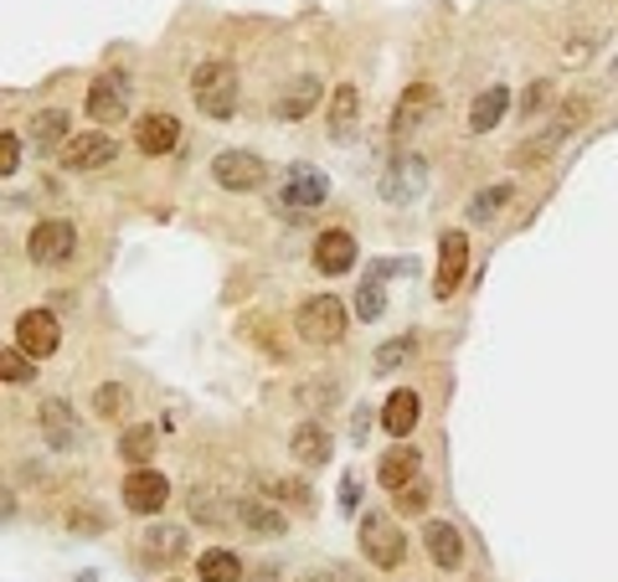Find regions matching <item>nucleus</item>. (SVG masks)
Listing matches in <instances>:
<instances>
[{
	"mask_svg": "<svg viewBox=\"0 0 618 582\" xmlns=\"http://www.w3.org/2000/svg\"><path fill=\"white\" fill-rule=\"evenodd\" d=\"M587 114H593V104H587V98H567L562 109H557V119H551V124H546L536 140H526L521 150H510V165H515V170H526V165L551 161V155H557V150H562L567 140H572V134L587 124Z\"/></svg>",
	"mask_w": 618,
	"mask_h": 582,
	"instance_id": "f257e3e1",
	"label": "nucleus"
},
{
	"mask_svg": "<svg viewBox=\"0 0 618 582\" xmlns=\"http://www.w3.org/2000/svg\"><path fill=\"white\" fill-rule=\"evenodd\" d=\"M191 98H197V109L206 119H233L237 114V68L233 62H201L197 73H191Z\"/></svg>",
	"mask_w": 618,
	"mask_h": 582,
	"instance_id": "f03ea898",
	"label": "nucleus"
},
{
	"mask_svg": "<svg viewBox=\"0 0 618 582\" xmlns=\"http://www.w3.org/2000/svg\"><path fill=\"white\" fill-rule=\"evenodd\" d=\"M346 320L350 314L335 294H309L305 305L294 310V330H299V341H309V346H341Z\"/></svg>",
	"mask_w": 618,
	"mask_h": 582,
	"instance_id": "7ed1b4c3",
	"label": "nucleus"
},
{
	"mask_svg": "<svg viewBox=\"0 0 618 582\" xmlns=\"http://www.w3.org/2000/svg\"><path fill=\"white\" fill-rule=\"evenodd\" d=\"M325 197H330V181H325V170H314V165H289L284 181H278V191H273V201H278L284 217H305V212H314Z\"/></svg>",
	"mask_w": 618,
	"mask_h": 582,
	"instance_id": "20e7f679",
	"label": "nucleus"
},
{
	"mask_svg": "<svg viewBox=\"0 0 618 582\" xmlns=\"http://www.w3.org/2000/svg\"><path fill=\"white\" fill-rule=\"evenodd\" d=\"M361 557L371 567H382V572L402 567V557H407V542H402L397 521H392L387 510H371V515L361 521Z\"/></svg>",
	"mask_w": 618,
	"mask_h": 582,
	"instance_id": "39448f33",
	"label": "nucleus"
},
{
	"mask_svg": "<svg viewBox=\"0 0 618 582\" xmlns=\"http://www.w3.org/2000/svg\"><path fill=\"white\" fill-rule=\"evenodd\" d=\"M78 248V227L62 217H47L32 227V237H26V258L32 263H41V269H52V263H68Z\"/></svg>",
	"mask_w": 618,
	"mask_h": 582,
	"instance_id": "423d86ee",
	"label": "nucleus"
},
{
	"mask_svg": "<svg viewBox=\"0 0 618 582\" xmlns=\"http://www.w3.org/2000/svg\"><path fill=\"white\" fill-rule=\"evenodd\" d=\"M212 181L222 191H258V186H269V165L258 161L253 150H222L212 161Z\"/></svg>",
	"mask_w": 618,
	"mask_h": 582,
	"instance_id": "0eeeda50",
	"label": "nucleus"
},
{
	"mask_svg": "<svg viewBox=\"0 0 618 582\" xmlns=\"http://www.w3.org/2000/svg\"><path fill=\"white\" fill-rule=\"evenodd\" d=\"M464 273H470V237L449 227V233L438 237V273H433V299H454V289L464 284Z\"/></svg>",
	"mask_w": 618,
	"mask_h": 582,
	"instance_id": "6e6552de",
	"label": "nucleus"
},
{
	"mask_svg": "<svg viewBox=\"0 0 618 582\" xmlns=\"http://www.w3.org/2000/svg\"><path fill=\"white\" fill-rule=\"evenodd\" d=\"M57 155H62V170H104L119 155V145H114L109 129H78Z\"/></svg>",
	"mask_w": 618,
	"mask_h": 582,
	"instance_id": "1a4fd4ad",
	"label": "nucleus"
},
{
	"mask_svg": "<svg viewBox=\"0 0 618 582\" xmlns=\"http://www.w3.org/2000/svg\"><path fill=\"white\" fill-rule=\"evenodd\" d=\"M119 495H124L129 515H161L165 500H170V479H165L161 470H129Z\"/></svg>",
	"mask_w": 618,
	"mask_h": 582,
	"instance_id": "9d476101",
	"label": "nucleus"
},
{
	"mask_svg": "<svg viewBox=\"0 0 618 582\" xmlns=\"http://www.w3.org/2000/svg\"><path fill=\"white\" fill-rule=\"evenodd\" d=\"M16 346L32 356V361H47L62 351V325H57L52 310H26L16 320Z\"/></svg>",
	"mask_w": 618,
	"mask_h": 582,
	"instance_id": "9b49d317",
	"label": "nucleus"
},
{
	"mask_svg": "<svg viewBox=\"0 0 618 582\" xmlns=\"http://www.w3.org/2000/svg\"><path fill=\"white\" fill-rule=\"evenodd\" d=\"M423 191H428V161H423V155H397V161L387 165L382 201H392V206H407V201H418Z\"/></svg>",
	"mask_w": 618,
	"mask_h": 582,
	"instance_id": "f8f14e48",
	"label": "nucleus"
},
{
	"mask_svg": "<svg viewBox=\"0 0 618 582\" xmlns=\"http://www.w3.org/2000/svg\"><path fill=\"white\" fill-rule=\"evenodd\" d=\"M124 114H129L124 78H119V73H98V78H93V88H88V119L98 129H114V124H124Z\"/></svg>",
	"mask_w": 618,
	"mask_h": 582,
	"instance_id": "ddd939ff",
	"label": "nucleus"
},
{
	"mask_svg": "<svg viewBox=\"0 0 618 582\" xmlns=\"http://www.w3.org/2000/svg\"><path fill=\"white\" fill-rule=\"evenodd\" d=\"M438 114V88L433 83H407L397 98V109H392V140H407L418 124H428Z\"/></svg>",
	"mask_w": 618,
	"mask_h": 582,
	"instance_id": "4468645a",
	"label": "nucleus"
},
{
	"mask_svg": "<svg viewBox=\"0 0 618 582\" xmlns=\"http://www.w3.org/2000/svg\"><path fill=\"white\" fill-rule=\"evenodd\" d=\"M356 258H361V248H356V237L341 233V227H330V233L314 237V269L325 273V278L350 273V269H356Z\"/></svg>",
	"mask_w": 618,
	"mask_h": 582,
	"instance_id": "2eb2a0df",
	"label": "nucleus"
},
{
	"mask_svg": "<svg viewBox=\"0 0 618 582\" xmlns=\"http://www.w3.org/2000/svg\"><path fill=\"white\" fill-rule=\"evenodd\" d=\"M320 93H325V83H320L314 73L294 78V83H284V93L273 98V114H278V119H289V124H299V119H309V114H314Z\"/></svg>",
	"mask_w": 618,
	"mask_h": 582,
	"instance_id": "dca6fc26",
	"label": "nucleus"
},
{
	"mask_svg": "<svg viewBox=\"0 0 618 582\" xmlns=\"http://www.w3.org/2000/svg\"><path fill=\"white\" fill-rule=\"evenodd\" d=\"M134 145L145 150V155H170V150L181 145V124H176V114H145V119L134 124Z\"/></svg>",
	"mask_w": 618,
	"mask_h": 582,
	"instance_id": "f3484780",
	"label": "nucleus"
},
{
	"mask_svg": "<svg viewBox=\"0 0 618 582\" xmlns=\"http://www.w3.org/2000/svg\"><path fill=\"white\" fill-rule=\"evenodd\" d=\"M423 546H428L433 567H443V572H459V567H464V542H459V531L449 526V521H428V526H423Z\"/></svg>",
	"mask_w": 618,
	"mask_h": 582,
	"instance_id": "a211bd4d",
	"label": "nucleus"
},
{
	"mask_svg": "<svg viewBox=\"0 0 618 582\" xmlns=\"http://www.w3.org/2000/svg\"><path fill=\"white\" fill-rule=\"evenodd\" d=\"M289 454L299 459V464H309V470H320V464H330V454H335V438H330L320 423H299L289 433Z\"/></svg>",
	"mask_w": 618,
	"mask_h": 582,
	"instance_id": "6ab92c4d",
	"label": "nucleus"
},
{
	"mask_svg": "<svg viewBox=\"0 0 618 582\" xmlns=\"http://www.w3.org/2000/svg\"><path fill=\"white\" fill-rule=\"evenodd\" d=\"M140 557L145 567H170L186 557V531L181 526H150L145 542H140Z\"/></svg>",
	"mask_w": 618,
	"mask_h": 582,
	"instance_id": "aec40b11",
	"label": "nucleus"
},
{
	"mask_svg": "<svg viewBox=\"0 0 618 582\" xmlns=\"http://www.w3.org/2000/svg\"><path fill=\"white\" fill-rule=\"evenodd\" d=\"M418 470H423V454L418 449H387L382 454V464H377V479H382V490H407L413 479H418Z\"/></svg>",
	"mask_w": 618,
	"mask_h": 582,
	"instance_id": "412c9836",
	"label": "nucleus"
},
{
	"mask_svg": "<svg viewBox=\"0 0 618 582\" xmlns=\"http://www.w3.org/2000/svg\"><path fill=\"white\" fill-rule=\"evenodd\" d=\"M237 521L248 531H258V536H284V531H289V515L273 506V500H258V495L237 500Z\"/></svg>",
	"mask_w": 618,
	"mask_h": 582,
	"instance_id": "4be33fe9",
	"label": "nucleus"
},
{
	"mask_svg": "<svg viewBox=\"0 0 618 582\" xmlns=\"http://www.w3.org/2000/svg\"><path fill=\"white\" fill-rule=\"evenodd\" d=\"M41 438H47L52 449H73V443H78V423H73L68 397H47V402H41Z\"/></svg>",
	"mask_w": 618,
	"mask_h": 582,
	"instance_id": "5701e85b",
	"label": "nucleus"
},
{
	"mask_svg": "<svg viewBox=\"0 0 618 582\" xmlns=\"http://www.w3.org/2000/svg\"><path fill=\"white\" fill-rule=\"evenodd\" d=\"M418 413H423V402H418V392H407V387H397L392 397L382 402V428L392 438H407L413 428H418Z\"/></svg>",
	"mask_w": 618,
	"mask_h": 582,
	"instance_id": "b1692460",
	"label": "nucleus"
},
{
	"mask_svg": "<svg viewBox=\"0 0 618 582\" xmlns=\"http://www.w3.org/2000/svg\"><path fill=\"white\" fill-rule=\"evenodd\" d=\"M506 109H510V88H500V83H495V88H485L470 104V134H490V129L506 119Z\"/></svg>",
	"mask_w": 618,
	"mask_h": 582,
	"instance_id": "393cba45",
	"label": "nucleus"
},
{
	"mask_svg": "<svg viewBox=\"0 0 618 582\" xmlns=\"http://www.w3.org/2000/svg\"><path fill=\"white\" fill-rule=\"evenodd\" d=\"M356 114H361V93H356V83H335V93H330V134L346 140V129L356 124Z\"/></svg>",
	"mask_w": 618,
	"mask_h": 582,
	"instance_id": "a878e982",
	"label": "nucleus"
},
{
	"mask_svg": "<svg viewBox=\"0 0 618 582\" xmlns=\"http://www.w3.org/2000/svg\"><path fill=\"white\" fill-rule=\"evenodd\" d=\"M197 582H242V562L227 546H212V551L197 557Z\"/></svg>",
	"mask_w": 618,
	"mask_h": 582,
	"instance_id": "bb28decb",
	"label": "nucleus"
},
{
	"mask_svg": "<svg viewBox=\"0 0 618 582\" xmlns=\"http://www.w3.org/2000/svg\"><path fill=\"white\" fill-rule=\"evenodd\" d=\"M68 140H73V134H68V114L62 109H41L37 119H32V145L37 150H62Z\"/></svg>",
	"mask_w": 618,
	"mask_h": 582,
	"instance_id": "cd10ccee",
	"label": "nucleus"
},
{
	"mask_svg": "<svg viewBox=\"0 0 618 582\" xmlns=\"http://www.w3.org/2000/svg\"><path fill=\"white\" fill-rule=\"evenodd\" d=\"M0 382L5 387H32L37 382V361L21 346H0Z\"/></svg>",
	"mask_w": 618,
	"mask_h": 582,
	"instance_id": "c85d7f7f",
	"label": "nucleus"
},
{
	"mask_svg": "<svg viewBox=\"0 0 618 582\" xmlns=\"http://www.w3.org/2000/svg\"><path fill=\"white\" fill-rule=\"evenodd\" d=\"M382 278H387V269H371V273H366V284L356 289V320H382V310H387Z\"/></svg>",
	"mask_w": 618,
	"mask_h": 582,
	"instance_id": "c756f323",
	"label": "nucleus"
},
{
	"mask_svg": "<svg viewBox=\"0 0 618 582\" xmlns=\"http://www.w3.org/2000/svg\"><path fill=\"white\" fill-rule=\"evenodd\" d=\"M155 454V428H124V438H119V459H129V470H145V459Z\"/></svg>",
	"mask_w": 618,
	"mask_h": 582,
	"instance_id": "7c9ffc66",
	"label": "nucleus"
},
{
	"mask_svg": "<svg viewBox=\"0 0 618 582\" xmlns=\"http://www.w3.org/2000/svg\"><path fill=\"white\" fill-rule=\"evenodd\" d=\"M510 201V181H500V186H485V191H474V201H470V217L474 222H490L500 206Z\"/></svg>",
	"mask_w": 618,
	"mask_h": 582,
	"instance_id": "2f4dec72",
	"label": "nucleus"
},
{
	"mask_svg": "<svg viewBox=\"0 0 618 582\" xmlns=\"http://www.w3.org/2000/svg\"><path fill=\"white\" fill-rule=\"evenodd\" d=\"M124 407H129V392L119 382H104L93 392V413H98V418H124Z\"/></svg>",
	"mask_w": 618,
	"mask_h": 582,
	"instance_id": "473e14b6",
	"label": "nucleus"
},
{
	"mask_svg": "<svg viewBox=\"0 0 618 582\" xmlns=\"http://www.w3.org/2000/svg\"><path fill=\"white\" fill-rule=\"evenodd\" d=\"M273 495H284V506L294 510H314V495H309L305 479H273Z\"/></svg>",
	"mask_w": 618,
	"mask_h": 582,
	"instance_id": "72a5a7b5",
	"label": "nucleus"
},
{
	"mask_svg": "<svg viewBox=\"0 0 618 582\" xmlns=\"http://www.w3.org/2000/svg\"><path fill=\"white\" fill-rule=\"evenodd\" d=\"M407 356H413V341H407V335H402V341H387V346L377 351V371L387 377V371H397Z\"/></svg>",
	"mask_w": 618,
	"mask_h": 582,
	"instance_id": "f704fd0d",
	"label": "nucleus"
},
{
	"mask_svg": "<svg viewBox=\"0 0 618 582\" xmlns=\"http://www.w3.org/2000/svg\"><path fill=\"white\" fill-rule=\"evenodd\" d=\"M392 500H397L402 515H423V510H428V485H423V479H413V485H407V490H397Z\"/></svg>",
	"mask_w": 618,
	"mask_h": 582,
	"instance_id": "c9c22d12",
	"label": "nucleus"
},
{
	"mask_svg": "<svg viewBox=\"0 0 618 582\" xmlns=\"http://www.w3.org/2000/svg\"><path fill=\"white\" fill-rule=\"evenodd\" d=\"M21 170V134L0 129V176H16Z\"/></svg>",
	"mask_w": 618,
	"mask_h": 582,
	"instance_id": "e433bc0d",
	"label": "nucleus"
},
{
	"mask_svg": "<svg viewBox=\"0 0 618 582\" xmlns=\"http://www.w3.org/2000/svg\"><path fill=\"white\" fill-rule=\"evenodd\" d=\"M551 98H557V83H551V78H536V83H531V93H526V104H521V109H526V114H542L546 104H551Z\"/></svg>",
	"mask_w": 618,
	"mask_h": 582,
	"instance_id": "4c0bfd02",
	"label": "nucleus"
},
{
	"mask_svg": "<svg viewBox=\"0 0 618 582\" xmlns=\"http://www.w3.org/2000/svg\"><path fill=\"white\" fill-rule=\"evenodd\" d=\"M356 506H361V479H356V474H346V479H341V510L350 515Z\"/></svg>",
	"mask_w": 618,
	"mask_h": 582,
	"instance_id": "58836bf2",
	"label": "nucleus"
},
{
	"mask_svg": "<svg viewBox=\"0 0 618 582\" xmlns=\"http://www.w3.org/2000/svg\"><path fill=\"white\" fill-rule=\"evenodd\" d=\"M587 57H593V41H587V37L567 41V52H562V62H567V68H582V62H587Z\"/></svg>",
	"mask_w": 618,
	"mask_h": 582,
	"instance_id": "ea45409f",
	"label": "nucleus"
},
{
	"mask_svg": "<svg viewBox=\"0 0 618 582\" xmlns=\"http://www.w3.org/2000/svg\"><path fill=\"white\" fill-rule=\"evenodd\" d=\"M68 526H73V531H104V521L88 515V510H73V515H68Z\"/></svg>",
	"mask_w": 618,
	"mask_h": 582,
	"instance_id": "a19ab883",
	"label": "nucleus"
},
{
	"mask_svg": "<svg viewBox=\"0 0 618 582\" xmlns=\"http://www.w3.org/2000/svg\"><path fill=\"white\" fill-rule=\"evenodd\" d=\"M299 582H330V578H314V572H309V578H299Z\"/></svg>",
	"mask_w": 618,
	"mask_h": 582,
	"instance_id": "79ce46f5",
	"label": "nucleus"
}]
</instances>
